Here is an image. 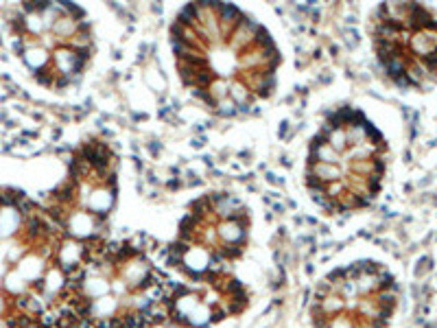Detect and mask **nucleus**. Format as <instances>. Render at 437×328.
<instances>
[{
	"instance_id": "1",
	"label": "nucleus",
	"mask_w": 437,
	"mask_h": 328,
	"mask_svg": "<svg viewBox=\"0 0 437 328\" xmlns=\"http://www.w3.org/2000/svg\"><path fill=\"white\" fill-rule=\"evenodd\" d=\"M376 53L400 85H422L437 73V20L420 4H385L378 11Z\"/></svg>"
}]
</instances>
